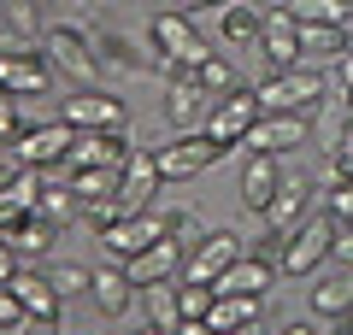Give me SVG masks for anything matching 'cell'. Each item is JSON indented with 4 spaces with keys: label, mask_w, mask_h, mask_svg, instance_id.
<instances>
[{
    "label": "cell",
    "mask_w": 353,
    "mask_h": 335,
    "mask_svg": "<svg viewBox=\"0 0 353 335\" xmlns=\"http://www.w3.org/2000/svg\"><path fill=\"white\" fill-rule=\"evenodd\" d=\"M259 112H265V106H259V94L241 83L236 94H224V100L212 106V124H206V136H218L224 148H241V136L259 124Z\"/></svg>",
    "instance_id": "8fae6325"
},
{
    "label": "cell",
    "mask_w": 353,
    "mask_h": 335,
    "mask_svg": "<svg viewBox=\"0 0 353 335\" xmlns=\"http://www.w3.org/2000/svg\"><path fill=\"white\" fill-rule=\"evenodd\" d=\"M148 48H153V65H165V59H183V65H201V59H212V48L201 41L194 18H189V12H176V6L153 18V30H148Z\"/></svg>",
    "instance_id": "5b68a950"
},
{
    "label": "cell",
    "mask_w": 353,
    "mask_h": 335,
    "mask_svg": "<svg viewBox=\"0 0 353 335\" xmlns=\"http://www.w3.org/2000/svg\"><path fill=\"white\" fill-rule=\"evenodd\" d=\"M130 136L124 130H77L71 153H65V171H101V165H118L124 171L130 165Z\"/></svg>",
    "instance_id": "52a82bcc"
},
{
    "label": "cell",
    "mask_w": 353,
    "mask_h": 335,
    "mask_svg": "<svg viewBox=\"0 0 353 335\" xmlns=\"http://www.w3.org/2000/svg\"><path fill=\"white\" fill-rule=\"evenodd\" d=\"M12 335H59V318H36V312H24V318L12 323Z\"/></svg>",
    "instance_id": "f35d334b"
},
{
    "label": "cell",
    "mask_w": 353,
    "mask_h": 335,
    "mask_svg": "<svg viewBox=\"0 0 353 335\" xmlns=\"http://www.w3.org/2000/svg\"><path fill=\"white\" fill-rule=\"evenodd\" d=\"M118 188H124V171H118V165H101V171H71V194L83 200H106V194H118Z\"/></svg>",
    "instance_id": "4316f807"
},
{
    "label": "cell",
    "mask_w": 353,
    "mask_h": 335,
    "mask_svg": "<svg viewBox=\"0 0 353 335\" xmlns=\"http://www.w3.org/2000/svg\"><path fill=\"white\" fill-rule=\"evenodd\" d=\"M347 53V30L341 24H301V59H341Z\"/></svg>",
    "instance_id": "603a6c76"
},
{
    "label": "cell",
    "mask_w": 353,
    "mask_h": 335,
    "mask_svg": "<svg viewBox=\"0 0 353 335\" xmlns=\"http://www.w3.org/2000/svg\"><path fill=\"white\" fill-rule=\"evenodd\" d=\"M0 36H12V41H41V24H36V0H6Z\"/></svg>",
    "instance_id": "1f68e13d"
},
{
    "label": "cell",
    "mask_w": 353,
    "mask_h": 335,
    "mask_svg": "<svg viewBox=\"0 0 353 335\" xmlns=\"http://www.w3.org/2000/svg\"><path fill=\"white\" fill-rule=\"evenodd\" d=\"M165 236V230H159V218H153V212H130V218L124 223H112V230H106V253H112V259H136V253H148L153 247V241H159Z\"/></svg>",
    "instance_id": "9a60e30c"
},
{
    "label": "cell",
    "mask_w": 353,
    "mask_h": 335,
    "mask_svg": "<svg viewBox=\"0 0 353 335\" xmlns=\"http://www.w3.org/2000/svg\"><path fill=\"white\" fill-rule=\"evenodd\" d=\"M306 136H312L306 112H259V124L241 136V148L248 153H289V148H301Z\"/></svg>",
    "instance_id": "9c48e42d"
},
{
    "label": "cell",
    "mask_w": 353,
    "mask_h": 335,
    "mask_svg": "<svg viewBox=\"0 0 353 335\" xmlns=\"http://www.w3.org/2000/svg\"><path fill=\"white\" fill-rule=\"evenodd\" d=\"M194 83H201V88H212V94H236V88H241V77H236V65H230L224 53H212V59H201V65H194Z\"/></svg>",
    "instance_id": "d6a6232c"
},
{
    "label": "cell",
    "mask_w": 353,
    "mask_h": 335,
    "mask_svg": "<svg viewBox=\"0 0 353 335\" xmlns=\"http://www.w3.org/2000/svg\"><path fill=\"white\" fill-rule=\"evenodd\" d=\"M18 136H24V118H18V94H6V88H0V141L12 148Z\"/></svg>",
    "instance_id": "8d00e7d4"
},
{
    "label": "cell",
    "mask_w": 353,
    "mask_h": 335,
    "mask_svg": "<svg viewBox=\"0 0 353 335\" xmlns=\"http://www.w3.org/2000/svg\"><path fill=\"white\" fill-rule=\"evenodd\" d=\"M59 118L71 130H124L130 124V118H124V100L101 94V88H77V94L59 106Z\"/></svg>",
    "instance_id": "7c38bea8"
},
{
    "label": "cell",
    "mask_w": 353,
    "mask_h": 335,
    "mask_svg": "<svg viewBox=\"0 0 353 335\" xmlns=\"http://www.w3.org/2000/svg\"><path fill=\"white\" fill-rule=\"evenodd\" d=\"M176 335H218V329L206 318H183V329H176Z\"/></svg>",
    "instance_id": "ee69618b"
},
{
    "label": "cell",
    "mask_w": 353,
    "mask_h": 335,
    "mask_svg": "<svg viewBox=\"0 0 353 335\" xmlns=\"http://www.w3.org/2000/svg\"><path fill=\"white\" fill-rule=\"evenodd\" d=\"M88 294H94V306H101L106 318H124L130 300H136V283H130L124 265H101V271H94V283H88Z\"/></svg>",
    "instance_id": "ffe728a7"
},
{
    "label": "cell",
    "mask_w": 353,
    "mask_h": 335,
    "mask_svg": "<svg viewBox=\"0 0 353 335\" xmlns=\"http://www.w3.org/2000/svg\"><path fill=\"white\" fill-rule=\"evenodd\" d=\"M18 318H24V306H18V294H12V288H0V329H12Z\"/></svg>",
    "instance_id": "ab89813d"
},
{
    "label": "cell",
    "mask_w": 353,
    "mask_h": 335,
    "mask_svg": "<svg viewBox=\"0 0 353 335\" xmlns=\"http://www.w3.org/2000/svg\"><path fill=\"white\" fill-rule=\"evenodd\" d=\"M159 188H165V176H159V159L136 148V153H130V165H124V188H118V194L130 200V212H141L153 194H159Z\"/></svg>",
    "instance_id": "44dd1931"
},
{
    "label": "cell",
    "mask_w": 353,
    "mask_h": 335,
    "mask_svg": "<svg viewBox=\"0 0 353 335\" xmlns=\"http://www.w3.org/2000/svg\"><path fill=\"white\" fill-rule=\"evenodd\" d=\"M259 48H265V59L277 65V71L306 65V59H301V24H294L289 6H271V12H265V24H259Z\"/></svg>",
    "instance_id": "4fadbf2b"
},
{
    "label": "cell",
    "mask_w": 353,
    "mask_h": 335,
    "mask_svg": "<svg viewBox=\"0 0 353 335\" xmlns=\"http://www.w3.org/2000/svg\"><path fill=\"white\" fill-rule=\"evenodd\" d=\"M324 71L318 65H289V71H277V77H265L253 94H259V106L265 112H312L318 100H324Z\"/></svg>",
    "instance_id": "3957f363"
},
{
    "label": "cell",
    "mask_w": 353,
    "mask_h": 335,
    "mask_svg": "<svg viewBox=\"0 0 353 335\" xmlns=\"http://www.w3.org/2000/svg\"><path fill=\"white\" fill-rule=\"evenodd\" d=\"M71 141H77V130L65 124V118H53V124H36V130H24V136L12 141V159L30 165V171H48V165H65Z\"/></svg>",
    "instance_id": "ba28073f"
},
{
    "label": "cell",
    "mask_w": 353,
    "mask_h": 335,
    "mask_svg": "<svg viewBox=\"0 0 353 335\" xmlns=\"http://www.w3.org/2000/svg\"><path fill=\"white\" fill-rule=\"evenodd\" d=\"M124 218H130V200L124 194H106V200H88V206H83V223L94 230V236H106V230L124 223Z\"/></svg>",
    "instance_id": "836d02e7"
},
{
    "label": "cell",
    "mask_w": 353,
    "mask_h": 335,
    "mask_svg": "<svg viewBox=\"0 0 353 335\" xmlns=\"http://www.w3.org/2000/svg\"><path fill=\"white\" fill-rule=\"evenodd\" d=\"M312 312H318V318H347V312H353V283L324 276V283L312 288Z\"/></svg>",
    "instance_id": "f1b7e54d"
},
{
    "label": "cell",
    "mask_w": 353,
    "mask_h": 335,
    "mask_svg": "<svg viewBox=\"0 0 353 335\" xmlns=\"http://www.w3.org/2000/svg\"><path fill=\"white\" fill-rule=\"evenodd\" d=\"M253 318H259V294H218L212 312H206V323H212L218 335L241 329V323H253Z\"/></svg>",
    "instance_id": "cb8c5ba5"
},
{
    "label": "cell",
    "mask_w": 353,
    "mask_h": 335,
    "mask_svg": "<svg viewBox=\"0 0 353 335\" xmlns=\"http://www.w3.org/2000/svg\"><path fill=\"white\" fill-rule=\"evenodd\" d=\"M194 6H230V0H176V12H194Z\"/></svg>",
    "instance_id": "f6af8a7d"
},
{
    "label": "cell",
    "mask_w": 353,
    "mask_h": 335,
    "mask_svg": "<svg viewBox=\"0 0 353 335\" xmlns=\"http://www.w3.org/2000/svg\"><path fill=\"white\" fill-rule=\"evenodd\" d=\"M277 335H312V329H306V323H283Z\"/></svg>",
    "instance_id": "7dc6e473"
},
{
    "label": "cell",
    "mask_w": 353,
    "mask_h": 335,
    "mask_svg": "<svg viewBox=\"0 0 353 335\" xmlns=\"http://www.w3.org/2000/svg\"><path fill=\"white\" fill-rule=\"evenodd\" d=\"M341 335H353V312H347V318H341Z\"/></svg>",
    "instance_id": "c3c4849f"
},
{
    "label": "cell",
    "mask_w": 353,
    "mask_h": 335,
    "mask_svg": "<svg viewBox=\"0 0 353 335\" xmlns=\"http://www.w3.org/2000/svg\"><path fill=\"white\" fill-rule=\"evenodd\" d=\"M48 230H53V223L41 218V212H30V218L18 223V230H12L6 241H12V253H18V259H41V253H48Z\"/></svg>",
    "instance_id": "4dcf8cb0"
},
{
    "label": "cell",
    "mask_w": 353,
    "mask_h": 335,
    "mask_svg": "<svg viewBox=\"0 0 353 335\" xmlns=\"http://www.w3.org/2000/svg\"><path fill=\"white\" fill-rule=\"evenodd\" d=\"M136 335H165V329H153V323H148V329H136Z\"/></svg>",
    "instance_id": "681fc988"
},
{
    "label": "cell",
    "mask_w": 353,
    "mask_h": 335,
    "mask_svg": "<svg viewBox=\"0 0 353 335\" xmlns=\"http://www.w3.org/2000/svg\"><path fill=\"white\" fill-rule=\"evenodd\" d=\"M12 271H18V253H12V241H6V230H0V288L12 283Z\"/></svg>",
    "instance_id": "b9f144b4"
},
{
    "label": "cell",
    "mask_w": 353,
    "mask_h": 335,
    "mask_svg": "<svg viewBox=\"0 0 353 335\" xmlns=\"http://www.w3.org/2000/svg\"><path fill=\"white\" fill-rule=\"evenodd\" d=\"M176 300H183V318H206L212 300H218V288H212V283H189V276H183V283H176Z\"/></svg>",
    "instance_id": "e575fe53"
},
{
    "label": "cell",
    "mask_w": 353,
    "mask_h": 335,
    "mask_svg": "<svg viewBox=\"0 0 353 335\" xmlns=\"http://www.w3.org/2000/svg\"><path fill=\"white\" fill-rule=\"evenodd\" d=\"M294 24H341L353 30V0H289Z\"/></svg>",
    "instance_id": "d4e9b609"
},
{
    "label": "cell",
    "mask_w": 353,
    "mask_h": 335,
    "mask_svg": "<svg viewBox=\"0 0 353 335\" xmlns=\"http://www.w3.org/2000/svg\"><path fill=\"white\" fill-rule=\"evenodd\" d=\"M230 335H265V329H259V318H253V323H241V329H230Z\"/></svg>",
    "instance_id": "bcb514c9"
},
{
    "label": "cell",
    "mask_w": 353,
    "mask_h": 335,
    "mask_svg": "<svg viewBox=\"0 0 353 335\" xmlns=\"http://www.w3.org/2000/svg\"><path fill=\"white\" fill-rule=\"evenodd\" d=\"M48 83H53V65L41 41L0 36V88L6 94H48Z\"/></svg>",
    "instance_id": "277c9868"
},
{
    "label": "cell",
    "mask_w": 353,
    "mask_h": 335,
    "mask_svg": "<svg viewBox=\"0 0 353 335\" xmlns=\"http://www.w3.org/2000/svg\"><path fill=\"white\" fill-rule=\"evenodd\" d=\"M41 48H48V65H59L71 83H83V88H94L101 83V53H94V30H77V24H59V30H48L41 36Z\"/></svg>",
    "instance_id": "7a4b0ae2"
},
{
    "label": "cell",
    "mask_w": 353,
    "mask_h": 335,
    "mask_svg": "<svg viewBox=\"0 0 353 335\" xmlns=\"http://www.w3.org/2000/svg\"><path fill=\"white\" fill-rule=\"evenodd\" d=\"M277 188H283L277 153H248V165H241V206H248V212H265L271 200H277Z\"/></svg>",
    "instance_id": "5bb4252c"
},
{
    "label": "cell",
    "mask_w": 353,
    "mask_h": 335,
    "mask_svg": "<svg viewBox=\"0 0 353 335\" xmlns=\"http://www.w3.org/2000/svg\"><path fill=\"white\" fill-rule=\"evenodd\" d=\"M271 276H277V259H259V253H241L236 265H230L224 276H218V294H259L265 300V288H271Z\"/></svg>",
    "instance_id": "e0dca14e"
},
{
    "label": "cell",
    "mask_w": 353,
    "mask_h": 335,
    "mask_svg": "<svg viewBox=\"0 0 353 335\" xmlns=\"http://www.w3.org/2000/svg\"><path fill=\"white\" fill-rule=\"evenodd\" d=\"M336 253V218L330 212H318V218H301L283 236V259H277V271H289V276H312L318 265Z\"/></svg>",
    "instance_id": "6da1fadb"
},
{
    "label": "cell",
    "mask_w": 353,
    "mask_h": 335,
    "mask_svg": "<svg viewBox=\"0 0 353 335\" xmlns=\"http://www.w3.org/2000/svg\"><path fill=\"white\" fill-rule=\"evenodd\" d=\"M236 259H241V236H230V230H212V236H201V241L189 247V259H183V276H189V283H218V276H224Z\"/></svg>",
    "instance_id": "30bf717a"
},
{
    "label": "cell",
    "mask_w": 353,
    "mask_h": 335,
    "mask_svg": "<svg viewBox=\"0 0 353 335\" xmlns=\"http://www.w3.org/2000/svg\"><path fill=\"white\" fill-rule=\"evenodd\" d=\"M336 71H341V106H353V53H341Z\"/></svg>",
    "instance_id": "7bdbcfd3"
},
{
    "label": "cell",
    "mask_w": 353,
    "mask_h": 335,
    "mask_svg": "<svg viewBox=\"0 0 353 335\" xmlns=\"http://www.w3.org/2000/svg\"><path fill=\"white\" fill-rule=\"evenodd\" d=\"M330 259L353 265V223H336V253H330Z\"/></svg>",
    "instance_id": "60d3db41"
},
{
    "label": "cell",
    "mask_w": 353,
    "mask_h": 335,
    "mask_svg": "<svg viewBox=\"0 0 353 335\" xmlns=\"http://www.w3.org/2000/svg\"><path fill=\"white\" fill-rule=\"evenodd\" d=\"M18 294V306L24 312H36V318H59V288H53V276H41V271H24V265H18L12 271V283H6Z\"/></svg>",
    "instance_id": "ac0fdd59"
},
{
    "label": "cell",
    "mask_w": 353,
    "mask_h": 335,
    "mask_svg": "<svg viewBox=\"0 0 353 335\" xmlns=\"http://www.w3.org/2000/svg\"><path fill=\"white\" fill-rule=\"evenodd\" d=\"M224 153H230V148H224L218 136H206V130H189V136H176L171 148H159L153 159H159V176H165V183H176V176H201L206 165H218Z\"/></svg>",
    "instance_id": "8992f818"
},
{
    "label": "cell",
    "mask_w": 353,
    "mask_h": 335,
    "mask_svg": "<svg viewBox=\"0 0 353 335\" xmlns=\"http://www.w3.org/2000/svg\"><path fill=\"white\" fill-rule=\"evenodd\" d=\"M306 206H312V183H306V176H283V188H277V200L265 206V218H271V230L289 236L294 223L306 218Z\"/></svg>",
    "instance_id": "7402d4cb"
},
{
    "label": "cell",
    "mask_w": 353,
    "mask_h": 335,
    "mask_svg": "<svg viewBox=\"0 0 353 335\" xmlns=\"http://www.w3.org/2000/svg\"><path fill=\"white\" fill-rule=\"evenodd\" d=\"M124 271H130V283H136V288H153V283H171V276L183 271V247H176V241H165V236H159V241H153L148 253H136V259H130Z\"/></svg>",
    "instance_id": "2e32d148"
},
{
    "label": "cell",
    "mask_w": 353,
    "mask_h": 335,
    "mask_svg": "<svg viewBox=\"0 0 353 335\" xmlns=\"http://www.w3.org/2000/svg\"><path fill=\"white\" fill-rule=\"evenodd\" d=\"M153 218H159L165 241H176V247H183V253H189L194 241H201V218H194V212H183V206H159V212H153Z\"/></svg>",
    "instance_id": "f546056e"
},
{
    "label": "cell",
    "mask_w": 353,
    "mask_h": 335,
    "mask_svg": "<svg viewBox=\"0 0 353 335\" xmlns=\"http://www.w3.org/2000/svg\"><path fill=\"white\" fill-rule=\"evenodd\" d=\"M94 53H101V71H106V77H141V71L153 65V59H141L136 41L118 36V30H94Z\"/></svg>",
    "instance_id": "d6986e66"
},
{
    "label": "cell",
    "mask_w": 353,
    "mask_h": 335,
    "mask_svg": "<svg viewBox=\"0 0 353 335\" xmlns=\"http://www.w3.org/2000/svg\"><path fill=\"white\" fill-rule=\"evenodd\" d=\"M88 283H94V271H83V265H59V271H53V288H59V294H83Z\"/></svg>",
    "instance_id": "74e56055"
},
{
    "label": "cell",
    "mask_w": 353,
    "mask_h": 335,
    "mask_svg": "<svg viewBox=\"0 0 353 335\" xmlns=\"http://www.w3.org/2000/svg\"><path fill=\"white\" fill-rule=\"evenodd\" d=\"M148 323H153V329H165V335L183 329V300H176V283H153V288H148Z\"/></svg>",
    "instance_id": "484cf974"
},
{
    "label": "cell",
    "mask_w": 353,
    "mask_h": 335,
    "mask_svg": "<svg viewBox=\"0 0 353 335\" xmlns=\"http://www.w3.org/2000/svg\"><path fill=\"white\" fill-rule=\"evenodd\" d=\"M347 53H353V30H347Z\"/></svg>",
    "instance_id": "f907efd6"
},
{
    "label": "cell",
    "mask_w": 353,
    "mask_h": 335,
    "mask_svg": "<svg viewBox=\"0 0 353 335\" xmlns=\"http://www.w3.org/2000/svg\"><path fill=\"white\" fill-rule=\"evenodd\" d=\"M259 24H265V12H253L248 0H230L218 30H224V41H236V48H241V41H259Z\"/></svg>",
    "instance_id": "83f0119b"
},
{
    "label": "cell",
    "mask_w": 353,
    "mask_h": 335,
    "mask_svg": "<svg viewBox=\"0 0 353 335\" xmlns=\"http://www.w3.org/2000/svg\"><path fill=\"white\" fill-rule=\"evenodd\" d=\"M324 212L336 223H353V176H336L330 183V194H324Z\"/></svg>",
    "instance_id": "d590c367"
}]
</instances>
